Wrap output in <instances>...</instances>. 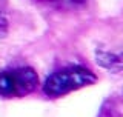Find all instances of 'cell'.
Masks as SVG:
<instances>
[{"mask_svg":"<svg viewBox=\"0 0 123 117\" xmlns=\"http://www.w3.org/2000/svg\"><path fill=\"white\" fill-rule=\"evenodd\" d=\"M97 62L103 68L111 69V71L123 69V54H118V52L97 51Z\"/></svg>","mask_w":123,"mask_h":117,"instance_id":"obj_3","label":"cell"},{"mask_svg":"<svg viewBox=\"0 0 123 117\" xmlns=\"http://www.w3.org/2000/svg\"><path fill=\"white\" fill-rule=\"evenodd\" d=\"M97 76L92 71L79 65H72L52 72L43 83V92L49 99H59L80 88L94 85Z\"/></svg>","mask_w":123,"mask_h":117,"instance_id":"obj_1","label":"cell"},{"mask_svg":"<svg viewBox=\"0 0 123 117\" xmlns=\"http://www.w3.org/2000/svg\"><path fill=\"white\" fill-rule=\"evenodd\" d=\"M38 86V74L31 66L5 69L0 72V96L25 97L34 92Z\"/></svg>","mask_w":123,"mask_h":117,"instance_id":"obj_2","label":"cell"},{"mask_svg":"<svg viewBox=\"0 0 123 117\" xmlns=\"http://www.w3.org/2000/svg\"><path fill=\"white\" fill-rule=\"evenodd\" d=\"M40 3H49V5H59L65 8H79L85 6L88 3V0H37Z\"/></svg>","mask_w":123,"mask_h":117,"instance_id":"obj_4","label":"cell"}]
</instances>
